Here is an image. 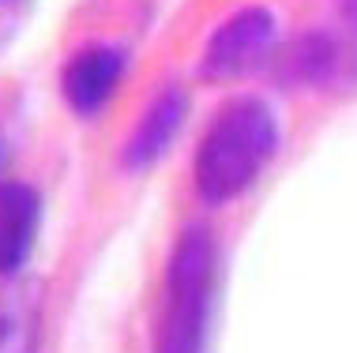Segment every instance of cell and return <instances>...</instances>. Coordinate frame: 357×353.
<instances>
[{
  "label": "cell",
  "mask_w": 357,
  "mask_h": 353,
  "mask_svg": "<svg viewBox=\"0 0 357 353\" xmlns=\"http://www.w3.org/2000/svg\"><path fill=\"white\" fill-rule=\"evenodd\" d=\"M278 150V120L264 98L241 94L226 102L207 124L196 147L192 180L204 203H229L256 185L264 166Z\"/></svg>",
  "instance_id": "cell-1"
},
{
  "label": "cell",
  "mask_w": 357,
  "mask_h": 353,
  "mask_svg": "<svg viewBox=\"0 0 357 353\" xmlns=\"http://www.w3.org/2000/svg\"><path fill=\"white\" fill-rule=\"evenodd\" d=\"M211 293H215V244L207 230L196 226L173 244L158 323H154V353H204Z\"/></svg>",
  "instance_id": "cell-2"
},
{
  "label": "cell",
  "mask_w": 357,
  "mask_h": 353,
  "mask_svg": "<svg viewBox=\"0 0 357 353\" xmlns=\"http://www.w3.org/2000/svg\"><path fill=\"white\" fill-rule=\"evenodd\" d=\"M278 53V19L267 8H237L211 31L204 56H199V75L207 83H237L245 75H256Z\"/></svg>",
  "instance_id": "cell-3"
},
{
  "label": "cell",
  "mask_w": 357,
  "mask_h": 353,
  "mask_svg": "<svg viewBox=\"0 0 357 353\" xmlns=\"http://www.w3.org/2000/svg\"><path fill=\"white\" fill-rule=\"evenodd\" d=\"M286 87L335 91L339 83H357V49L327 31H308L275 53Z\"/></svg>",
  "instance_id": "cell-4"
},
{
  "label": "cell",
  "mask_w": 357,
  "mask_h": 353,
  "mask_svg": "<svg viewBox=\"0 0 357 353\" xmlns=\"http://www.w3.org/2000/svg\"><path fill=\"white\" fill-rule=\"evenodd\" d=\"M124 72H128V53L109 42H91L68 56L61 72V94L75 117H98L117 94Z\"/></svg>",
  "instance_id": "cell-5"
},
{
  "label": "cell",
  "mask_w": 357,
  "mask_h": 353,
  "mask_svg": "<svg viewBox=\"0 0 357 353\" xmlns=\"http://www.w3.org/2000/svg\"><path fill=\"white\" fill-rule=\"evenodd\" d=\"M188 117V94L181 87H166L147 102L143 117L136 120L128 143H124V166L128 169H147L169 150V143L177 139L181 124Z\"/></svg>",
  "instance_id": "cell-6"
},
{
  "label": "cell",
  "mask_w": 357,
  "mask_h": 353,
  "mask_svg": "<svg viewBox=\"0 0 357 353\" xmlns=\"http://www.w3.org/2000/svg\"><path fill=\"white\" fill-rule=\"evenodd\" d=\"M38 214L42 207L31 185H19V180L0 185V274H12L23 267L38 233Z\"/></svg>",
  "instance_id": "cell-7"
},
{
  "label": "cell",
  "mask_w": 357,
  "mask_h": 353,
  "mask_svg": "<svg viewBox=\"0 0 357 353\" xmlns=\"http://www.w3.org/2000/svg\"><path fill=\"white\" fill-rule=\"evenodd\" d=\"M339 15L350 23V31H357V0H339Z\"/></svg>",
  "instance_id": "cell-8"
}]
</instances>
